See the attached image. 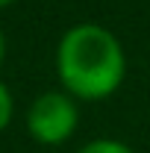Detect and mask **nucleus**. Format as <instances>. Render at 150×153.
Returning a JSON list of instances; mask_svg holds the SVG:
<instances>
[{
    "label": "nucleus",
    "mask_w": 150,
    "mask_h": 153,
    "mask_svg": "<svg viewBox=\"0 0 150 153\" xmlns=\"http://www.w3.org/2000/svg\"><path fill=\"white\" fill-rule=\"evenodd\" d=\"M76 103L68 91H44L27 112V130L38 144H62L76 130Z\"/></svg>",
    "instance_id": "obj_2"
},
{
    "label": "nucleus",
    "mask_w": 150,
    "mask_h": 153,
    "mask_svg": "<svg viewBox=\"0 0 150 153\" xmlns=\"http://www.w3.org/2000/svg\"><path fill=\"white\" fill-rule=\"evenodd\" d=\"M3 53H6V38H3V33H0V62H3Z\"/></svg>",
    "instance_id": "obj_5"
},
{
    "label": "nucleus",
    "mask_w": 150,
    "mask_h": 153,
    "mask_svg": "<svg viewBox=\"0 0 150 153\" xmlns=\"http://www.w3.org/2000/svg\"><path fill=\"white\" fill-rule=\"evenodd\" d=\"M56 71L65 91L79 100H103L118 91L127 74L121 41L100 24L71 27L56 50Z\"/></svg>",
    "instance_id": "obj_1"
},
{
    "label": "nucleus",
    "mask_w": 150,
    "mask_h": 153,
    "mask_svg": "<svg viewBox=\"0 0 150 153\" xmlns=\"http://www.w3.org/2000/svg\"><path fill=\"white\" fill-rule=\"evenodd\" d=\"M9 121H12V94H9V88L0 82V133L6 130Z\"/></svg>",
    "instance_id": "obj_4"
},
{
    "label": "nucleus",
    "mask_w": 150,
    "mask_h": 153,
    "mask_svg": "<svg viewBox=\"0 0 150 153\" xmlns=\"http://www.w3.org/2000/svg\"><path fill=\"white\" fill-rule=\"evenodd\" d=\"M79 153H132V150L118 138H94L85 147H79Z\"/></svg>",
    "instance_id": "obj_3"
},
{
    "label": "nucleus",
    "mask_w": 150,
    "mask_h": 153,
    "mask_svg": "<svg viewBox=\"0 0 150 153\" xmlns=\"http://www.w3.org/2000/svg\"><path fill=\"white\" fill-rule=\"evenodd\" d=\"M9 3H12V0H0V9H3V6H9Z\"/></svg>",
    "instance_id": "obj_6"
}]
</instances>
